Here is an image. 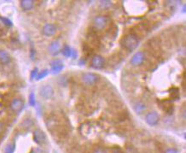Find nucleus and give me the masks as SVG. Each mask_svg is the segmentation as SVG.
<instances>
[{
  "label": "nucleus",
  "instance_id": "nucleus-5",
  "mask_svg": "<svg viewBox=\"0 0 186 153\" xmlns=\"http://www.w3.org/2000/svg\"><path fill=\"white\" fill-rule=\"evenodd\" d=\"M104 64H105V60L103 58V57H102L100 55H95V56H93V57L91 58V65L93 69H102V68L104 67Z\"/></svg>",
  "mask_w": 186,
  "mask_h": 153
},
{
  "label": "nucleus",
  "instance_id": "nucleus-10",
  "mask_svg": "<svg viewBox=\"0 0 186 153\" xmlns=\"http://www.w3.org/2000/svg\"><path fill=\"white\" fill-rule=\"evenodd\" d=\"M50 67H51V72L53 74H58L63 69L64 64L61 60H54L50 63Z\"/></svg>",
  "mask_w": 186,
  "mask_h": 153
},
{
  "label": "nucleus",
  "instance_id": "nucleus-4",
  "mask_svg": "<svg viewBox=\"0 0 186 153\" xmlns=\"http://www.w3.org/2000/svg\"><path fill=\"white\" fill-rule=\"evenodd\" d=\"M108 18L104 15H97L96 16L93 24L96 30H102L106 28V26L108 24Z\"/></svg>",
  "mask_w": 186,
  "mask_h": 153
},
{
  "label": "nucleus",
  "instance_id": "nucleus-3",
  "mask_svg": "<svg viewBox=\"0 0 186 153\" xmlns=\"http://www.w3.org/2000/svg\"><path fill=\"white\" fill-rule=\"evenodd\" d=\"M98 80H99V76L96 74L91 73V72H88L82 75L83 82L88 86H92V85L96 84L98 81Z\"/></svg>",
  "mask_w": 186,
  "mask_h": 153
},
{
  "label": "nucleus",
  "instance_id": "nucleus-11",
  "mask_svg": "<svg viewBox=\"0 0 186 153\" xmlns=\"http://www.w3.org/2000/svg\"><path fill=\"white\" fill-rule=\"evenodd\" d=\"M42 32H43V34L46 37H51L55 34L56 28L54 24H46L42 29Z\"/></svg>",
  "mask_w": 186,
  "mask_h": 153
},
{
  "label": "nucleus",
  "instance_id": "nucleus-8",
  "mask_svg": "<svg viewBox=\"0 0 186 153\" xmlns=\"http://www.w3.org/2000/svg\"><path fill=\"white\" fill-rule=\"evenodd\" d=\"M33 140L39 145L45 144L47 140L46 134L40 129H36L33 132Z\"/></svg>",
  "mask_w": 186,
  "mask_h": 153
},
{
  "label": "nucleus",
  "instance_id": "nucleus-18",
  "mask_svg": "<svg viewBox=\"0 0 186 153\" xmlns=\"http://www.w3.org/2000/svg\"><path fill=\"white\" fill-rule=\"evenodd\" d=\"M62 55L65 57H71V52H72V49L68 45H64L63 49H62Z\"/></svg>",
  "mask_w": 186,
  "mask_h": 153
},
{
  "label": "nucleus",
  "instance_id": "nucleus-24",
  "mask_svg": "<svg viewBox=\"0 0 186 153\" xmlns=\"http://www.w3.org/2000/svg\"><path fill=\"white\" fill-rule=\"evenodd\" d=\"M92 153H107L105 150H103L102 148H96L93 151Z\"/></svg>",
  "mask_w": 186,
  "mask_h": 153
},
{
  "label": "nucleus",
  "instance_id": "nucleus-25",
  "mask_svg": "<svg viewBox=\"0 0 186 153\" xmlns=\"http://www.w3.org/2000/svg\"><path fill=\"white\" fill-rule=\"evenodd\" d=\"M77 56H78L77 51H76L75 50L72 49V52H71V57H72L73 59H75V58H77Z\"/></svg>",
  "mask_w": 186,
  "mask_h": 153
},
{
  "label": "nucleus",
  "instance_id": "nucleus-29",
  "mask_svg": "<svg viewBox=\"0 0 186 153\" xmlns=\"http://www.w3.org/2000/svg\"><path fill=\"white\" fill-rule=\"evenodd\" d=\"M86 63V60L85 59H82L80 61V65H82L83 63Z\"/></svg>",
  "mask_w": 186,
  "mask_h": 153
},
{
  "label": "nucleus",
  "instance_id": "nucleus-12",
  "mask_svg": "<svg viewBox=\"0 0 186 153\" xmlns=\"http://www.w3.org/2000/svg\"><path fill=\"white\" fill-rule=\"evenodd\" d=\"M61 50V44L60 42L58 40H54L50 43V46H49V52L50 54L52 56H55L59 53Z\"/></svg>",
  "mask_w": 186,
  "mask_h": 153
},
{
  "label": "nucleus",
  "instance_id": "nucleus-9",
  "mask_svg": "<svg viewBox=\"0 0 186 153\" xmlns=\"http://www.w3.org/2000/svg\"><path fill=\"white\" fill-rule=\"evenodd\" d=\"M24 107V103L20 99H15L10 104V109L14 112H19Z\"/></svg>",
  "mask_w": 186,
  "mask_h": 153
},
{
  "label": "nucleus",
  "instance_id": "nucleus-28",
  "mask_svg": "<svg viewBox=\"0 0 186 153\" xmlns=\"http://www.w3.org/2000/svg\"><path fill=\"white\" fill-rule=\"evenodd\" d=\"M4 129H5V125H4V123L2 122H0V133L3 132Z\"/></svg>",
  "mask_w": 186,
  "mask_h": 153
},
{
  "label": "nucleus",
  "instance_id": "nucleus-20",
  "mask_svg": "<svg viewBox=\"0 0 186 153\" xmlns=\"http://www.w3.org/2000/svg\"><path fill=\"white\" fill-rule=\"evenodd\" d=\"M49 74V71H48L47 69H45V70L41 71V72H39V73L38 74V75H37V78H36V79L37 80L43 79V78H45L46 76H47V74Z\"/></svg>",
  "mask_w": 186,
  "mask_h": 153
},
{
  "label": "nucleus",
  "instance_id": "nucleus-22",
  "mask_svg": "<svg viewBox=\"0 0 186 153\" xmlns=\"http://www.w3.org/2000/svg\"><path fill=\"white\" fill-rule=\"evenodd\" d=\"M2 20L4 21V24H5V27H11L12 26V21L10 19H8L6 17H2Z\"/></svg>",
  "mask_w": 186,
  "mask_h": 153
},
{
  "label": "nucleus",
  "instance_id": "nucleus-6",
  "mask_svg": "<svg viewBox=\"0 0 186 153\" xmlns=\"http://www.w3.org/2000/svg\"><path fill=\"white\" fill-rule=\"evenodd\" d=\"M39 95L44 99H50L54 95V90L50 85H45L39 90Z\"/></svg>",
  "mask_w": 186,
  "mask_h": 153
},
{
  "label": "nucleus",
  "instance_id": "nucleus-30",
  "mask_svg": "<svg viewBox=\"0 0 186 153\" xmlns=\"http://www.w3.org/2000/svg\"><path fill=\"white\" fill-rule=\"evenodd\" d=\"M113 153H120V152H118V151H115V152H113Z\"/></svg>",
  "mask_w": 186,
  "mask_h": 153
},
{
  "label": "nucleus",
  "instance_id": "nucleus-17",
  "mask_svg": "<svg viewBox=\"0 0 186 153\" xmlns=\"http://www.w3.org/2000/svg\"><path fill=\"white\" fill-rule=\"evenodd\" d=\"M99 3H100L99 4L100 7L103 10H108L113 5V3L111 1H108V0H102V1H100Z\"/></svg>",
  "mask_w": 186,
  "mask_h": 153
},
{
  "label": "nucleus",
  "instance_id": "nucleus-21",
  "mask_svg": "<svg viewBox=\"0 0 186 153\" xmlns=\"http://www.w3.org/2000/svg\"><path fill=\"white\" fill-rule=\"evenodd\" d=\"M29 104H30V105H32V106H35V96H34L33 93H30V95H29Z\"/></svg>",
  "mask_w": 186,
  "mask_h": 153
},
{
  "label": "nucleus",
  "instance_id": "nucleus-23",
  "mask_svg": "<svg viewBox=\"0 0 186 153\" xmlns=\"http://www.w3.org/2000/svg\"><path fill=\"white\" fill-rule=\"evenodd\" d=\"M38 71H39V70H38L37 68H35V69H33L32 70V72H31V80H33L35 79V78H37V75L39 74Z\"/></svg>",
  "mask_w": 186,
  "mask_h": 153
},
{
  "label": "nucleus",
  "instance_id": "nucleus-15",
  "mask_svg": "<svg viewBox=\"0 0 186 153\" xmlns=\"http://www.w3.org/2000/svg\"><path fill=\"white\" fill-rule=\"evenodd\" d=\"M10 56L7 51L0 50V62L4 64H7L10 62Z\"/></svg>",
  "mask_w": 186,
  "mask_h": 153
},
{
  "label": "nucleus",
  "instance_id": "nucleus-13",
  "mask_svg": "<svg viewBox=\"0 0 186 153\" xmlns=\"http://www.w3.org/2000/svg\"><path fill=\"white\" fill-rule=\"evenodd\" d=\"M133 109H134V111L136 112L137 114L138 115H141L143 114L146 109H147V106L143 102H137L135 104H133Z\"/></svg>",
  "mask_w": 186,
  "mask_h": 153
},
{
  "label": "nucleus",
  "instance_id": "nucleus-1",
  "mask_svg": "<svg viewBox=\"0 0 186 153\" xmlns=\"http://www.w3.org/2000/svg\"><path fill=\"white\" fill-rule=\"evenodd\" d=\"M140 40L135 34H129L122 40V45L129 51H132L138 46Z\"/></svg>",
  "mask_w": 186,
  "mask_h": 153
},
{
  "label": "nucleus",
  "instance_id": "nucleus-26",
  "mask_svg": "<svg viewBox=\"0 0 186 153\" xmlns=\"http://www.w3.org/2000/svg\"><path fill=\"white\" fill-rule=\"evenodd\" d=\"M165 153H178L176 149L174 148H168L166 149V151H165Z\"/></svg>",
  "mask_w": 186,
  "mask_h": 153
},
{
  "label": "nucleus",
  "instance_id": "nucleus-14",
  "mask_svg": "<svg viewBox=\"0 0 186 153\" xmlns=\"http://www.w3.org/2000/svg\"><path fill=\"white\" fill-rule=\"evenodd\" d=\"M20 6L26 11L31 10L34 7V1H33V0H21Z\"/></svg>",
  "mask_w": 186,
  "mask_h": 153
},
{
  "label": "nucleus",
  "instance_id": "nucleus-27",
  "mask_svg": "<svg viewBox=\"0 0 186 153\" xmlns=\"http://www.w3.org/2000/svg\"><path fill=\"white\" fill-rule=\"evenodd\" d=\"M5 24H4V21L2 20V16H0V30H3L5 28Z\"/></svg>",
  "mask_w": 186,
  "mask_h": 153
},
{
  "label": "nucleus",
  "instance_id": "nucleus-7",
  "mask_svg": "<svg viewBox=\"0 0 186 153\" xmlns=\"http://www.w3.org/2000/svg\"><path fill=\"white\" fill-rule=\"evenodd\" d=\"M145 121L150 126H156L160 121V116L156 111H151L146 115Z\"/></svg>",
  "mask_w": 186,
  "mask_h": 153
},
{
  "label": "nucleus",
  "instance_id": "nucleus-16",
  "mask_svg": "<svg viewBox=\"0 0 186 153\" xmlns=\"http://www.w3.org/2000/svg\"><path fill=\"white\" fill-rule=\"evenodd\" d=\"M33 121L31 118L24 119L21 122V127L24 129H30L31 127H33Z\"/></svg>",
  "mask_w": 186,
  "mask_h": 153
},
{
  "label": "nucleus",
  "instance_id": "nucleus-2",
  "mask_svg": "<svg viewBox=\"0 0 186 153\" xmlns=\"http://www.w3.org/2000/svg\"><path fill=\"white\" fill-rule=\"evenodd\" d=\"M145 61V54L143 51H137L131 57L130 63L134 67H138L142 65Z\"/></svg>",
  "mask_w": 186,
  "mask_h": 153
},
{
  "label": "nucleus",
  "instance_id": "nucleus-19",
  "mask_svg": "<svg viewBox=\"0 0 186 153\" xmlns=\"http://www.w3.org/2000/svg\"><path fill=\"white\" fill-rule=\"evenodd\" d=\"M15 151V144H9L5 149V153H14Z\"/></svg>",
  "mask_w": 186,
  "mask_h": 153
}]
</instances>
